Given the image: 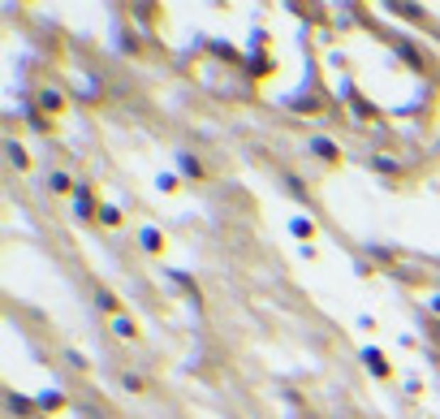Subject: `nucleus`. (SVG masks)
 I'll return each mask as SVG.
<instances>
[{
  "mask_svg": "<svg viewBox=\"0 0 440 419\" xmlns=\"http://www.w3.org/2000/svg\"><path fill=\"white\" fill-rule=\"evenodd\" d=\"M363 359H367V368H371L375 376H393V368H389V359H384L380 350H363Z\"/></svg>",
  "mask_w": 440,
  "mask_h": 419,
  "instance_id": "f257e3e1",
  "label": "nucleus"
},
{
  "mask_svg": "<svg viewBox=\"0 0 440 419\" xmlns=\"http://www.w3.org/2000/svg\"><path fill=\"white\" fill-rule=\"evenodd\" d=\"M177 160H182V173H186V178H207V169L199 165V156H190V151H182V156H177Z\"/></svg>",
  "mask_w": 440,
  "mask_h": 419,
  "instance_id": "f03ea898",
  "label": "nucleus"
},
{
  "mask_svg": "<svg viewBox=\"0 0 440 419\" xmlns=\"http://www.w3.org/2000/svg\"><path fill=\"white\" fill-rule=\"evenodd\" d=\"M74 199H78V203H74V207H78V217H91V207H95V190H91V186H78V195H74Z\"/></svg>",
  "mask_w": 440,
  "mask_h": 419,
  "instance_id": "7ed1b4c3",
  "label": "nucleus"
},
{
  "mask_svg": "<svg viewBox=\"0 0 440 419\" xmlns=\"http://www.w3.org/2000/svg\"><path fill=\"white\" fill-rule=\"evenodd\" d=\"M113 333H117L121 342H134V337H138V329H134L130 316H117V320H113Z\"/></svg>",
  "mask_w": 440,
  "mask_h": 419,
  "instance_id": "20e7f679",
  "label": "nucleus"
},
{
  "mask_svg": "<svg viewBox=\"0 0 440 419\" xmlns=\"http://www.w3.org/2000/svg\"><path fill=\"white\" fill-rule=\"evenodd\" d=\"M52 195H78L74 178H70V173H52Z\"/></svg>",
  "mask_w": 440,
  "mask_h": 419,
  "instance_id": "39448f33",
  "label": "nucleus"
},
{
  "mask_svg": "<svg viewBox=\"0 0 440 419\" xmlns=\"http://www.w3.org/2000/svg\"><path fill=\"white\" fill-rule=\"evenodd\" d=\"M311 151H319V156H324V160H337V156H341V151H337L333 143H328V138H319V134L311 138Z\"/></svg>",
  "mask_w": 440,
  "mask_h": 419,
  "instance_id": "423d86ee",
  "label": "nucleus"
},
{
  "mask_svg": "<svg viewBox=\"0 0 440 419\" xmlns=\"http://www.w3.org/2000/svg\"><path fill=\"white\" fill-rule=\"evenodd\" d=\"M9 410H13V415H22V419H35V410H39V406H31L26 398H9Z\"/></svg>",
  "mask_w": 440,
  "mask_h": 419,
  "instance_id": "0eeeda50",
  "label": "nucleus"
},
{
  "mask_svg": "<svg viewBox=\"0 0 440 419\" xmlns=\"http://www.w3.org/2000/svg\"><path fill=\"white\" fill-rule=\"evenodd\" d=\"M61 406H65L61 393H43V398H39V410H61Z\"/></svg>",
  "mask_w": 440,
  "mask_h": 419,
  "instance_id": "6e6552de",
  "label": "nucleus"
},
{
  "mask_svg": "<svg viewBox=\"0 0 440 419\" xmlns=\"http://www.w3.org/2000/svg\"><path fill=\"white\" fill-rule=\"evenodd\" d=\"M290 229H294L298 238H311V234H315V221H307V217H298V221H294Z\"/></svg>",
  "mask_w": 440,
  "mask_h": 419,
  "instance_id": "1a4fd4ad",
  "label": "nucleus"
},
{
  "mask_svg": "<svg viewBox=\"0 0 440 419\" xmlns=\"http://www.w3.org/2000/svg\"><path fill=\"white\" fill-rule=\"evenodd\" d=\"M95 307H99V311H117V298L99 290V294H95Z\"/></svg>",
  "mask_w": 440,
  "mask_h": 419,
  "instance_id": "9d476101",
  "label": "nucleus"
},
{
  "mask_svg": "<svg viewBox=\"0 0 440 419\" xmlns=\"http://www.w3.org/2000/svg\"><path fill=\"white\" fill-rule=\"evenodd\" d=\"M9 156H13V165H18V169H26V165H31V160H26V151H22L18 143H9Z\"/></svg>",
  "mask_w": 440,
  "mask_h": 419,
  "instance_id": "9b49d317",
  "label": "nucleus"
},
{
  "mask_svg": "<svg viewBox=\"0 0 440 419\" xmlns=\"http://www.w3.org/2000/svg\"><path fill=\"white\" fill-rule=\"evenodd\" d=\"M99 221H104V225H117L121 212H117V207H99Z\"/></svg>",
  "mask_w": 440,
  "mask_h": 419,
  "instance_id": "f8f14e48",
  "label": "nucleus"
},
{
  "mask_svg": "<svg viewBox=\"0 0 440 419\" xmlns=\"http://www.w3.org/2000/svg\"><path fill=\"white\" fill-rule=\"evenodd\" d=\"M371 169H375V173H380V169H384V173H393V160H389V156H375Z\"/></svg>",
  "mask_w": 440,
  "mask_h": 419,
  "instance_id": "ddd939ff",
  "label": "nucleus"
},
{
  "mask_svg": "<svg viewBox=\"0 0 440 419\" xmlns=\"http://www.w3.org/2000/svg\"><path fill=\"white\" fill-rule=\"evenodd\" d=\"M177 186H182V182H177L173 173H160V190H177Z\"/></svg>",
  "mask_w": 440,
  "mask_h": 419,
  "instance_id": "4468645a",
  "label": "nucleus"
},
{
  "mask_svg": "<svg viewBox=\"0 0 440 419\" xmlns=\"http://www.w3.org/2000/svg\"><path fill=\"white\" fill-rule=\"evenodd\" d=\"M143 246H147V251H160V234L147 229V234H143Z\"/></svg>",
  "mask_w": 440,
  "mask_h": 419,
  "instance_id": "2eb2a0df",
  "label": "nucleus"
},
{
  "mask_svg": "<svg viewBox=\"0 0 440 419\" xmlns=\"http://www.w3.org/2000/svg\"><path fill=\"white\" fill-rule=\"evenodd\" d=\"M126 389H134V393H143L147 385H143V376H126Z\"/></svg>",
  "mask_w": 440,
  "mask_h": 419,
  "instance_id": "dca6fc26",
  "label": "nucleus"
},
{
  "mask_svg": "<svg viewBox=\"0 0 440 419\" xmlns=\"http://www.w3.org/2000/svg\"><path fill=\"white\" fill-rule=\"evenodd\" d=\"M436 311H440V303H436Z\"/></svg>",
  "mask_w": 440,
  "mask_h": 419,
  "instance_id": "f3484780",
  "label": "nucleus"
}]
</instances>
